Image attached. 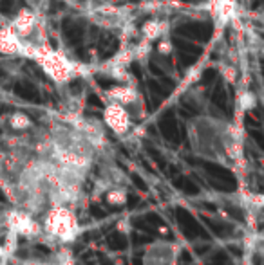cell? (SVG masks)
<instances>
[{
	"label": "cell",
	"instance_id": "1",
	"mask_svg": "<svg viewBox=\"0 0 264 265\" xmlns=\"http://www.w3.org/2000/svg\"><path fill=\"white\" fill-rule=\"evenodd\" d=\"M42 229L49 245H71L82 233L78 215L73 206L51 204L42 215Z\"/></svg>",
	"mask_w": 264,
	"mask_h": 265
},
{
	"label": "cell",
	"instance_id": "2",
	"mask_svg": "<svg viewBox=\"0 0 264 265\" xmlns=\"http://www.w3.org/2000/svg\"><path fill=\"white\" fill-rule=\"evenodd\" d=\"M33 60L56 83H67V81H71L76 76H87L89 74V67L87 65L74 62V60H69L64 52L54 51L47 43L37 45V51H35Z\"/></svg>",
	"mask_w": 264,
	"mask_h": 265
},
{
	"label": "cell",
	"instance_id": "3",
	"mask_svg": "<svg viewBox=\"0 0 264 265\" xmlns=\"http://www.w3.org/2000/svg\"><path fill=\"white\" fill-rule=\"evenodd\" d=\"M4 231L15 234L16 238L37 240L47 244L45 234H44L40 217H35L33 213L26 211L16 206H9L4 211Z\"/></svg>",
	"mask_w": 264,
	"mask_h": 265
},
{
	"label": "cell",
	"instance_id": "4",
	"mask_svg": "<svg viewBox=\"0 0 264 265\" xmlns=\"http://www.w3.org/2000/svg\"><path fill=\"white\" fill-rule=\"evenodd\" d=\"M179 245L169 240H154L147 245L143 265H177Z\"/></svg>",
	"mask_w": 264,
	"mask_h": 265
},
{
	"label": "cell",
	"instance_id": "5",
	"mask_svg": "<svg viewBox=\"0 0 264 265\" xmlns=\"http://www.w3.org/2000/svg\"><path fill=\"white\" fill-rule=\"evenodd\" d=\"M103 125H105L114 135H118V137L127 135L132 128L131 110L125 109V107L120 103L109 101V103L105 105V110H103Z\"/></svg>",
	"mask_w": 264,
	"mask_h": 265
},
{
	"label": "cell",
	"instance_id": "6",
	"mask_svg": "<svg viewBox=\"0 0 264 265\" xmlns=\"http://www.w3.org/2000/svg\"><path fill=\"white\" fill-rule=\"evenodd\" d=\"M105 98H107V101H114V103L123 105L125 109L136 107V105L141 101L137 88L134 87V85H131V83L114 85V87H111L105 92Z\"/></svg>",
	"mask_w": 264,
	"mask_h": 265
},
{
	"label": "cell",
	"instance_id": "7",
	"mask_svg": "<svg viewBox=\"0 0 264 265\" xmlns=\"http://www.w3.org/2000/svg\"><path fill=\"white\" fill-rule=\"evenodd\" d=\"M9 26L13 27V31L18 35L20 40H27V38L33 37V33L37 31V15H35V11L24 7L9 22Z\"/></svg>",
	"mask_w": 264,
	"mask_h": 265
},
{
	"label": "cell",
	"instance_id": "8",
	"mask_svg": "<svg viewBox=\"0 0 264 265\" xmlns=\"http://www.w3.org/2000/svg\"><path fill=\"white\" fill-rule=\"evenodd\" d=\"M22 49V40L18 38L9 24L0 27V54L5 56H18Z\"/></svg>",
	"mask_w": 264,
	"mask_h": 265
},
{
	"label": "cell",
	"instance_id": "9",
	"mask_svg": "<svg viewBox=\"0 0 264 265\" xmlns=\"http://www.w3.org/2000/svg\"><path fill=\"white\" fill-rule=\"evenodd\" d=\"M208 11L217 20V24L224 26L226 22L233 20V16H235V2L233 0H210Z\"/></svg>",
	"mask_w": 264,
	"mask_h": 265
},
{
	"label": "cell",
	"instance_id": "10",
	"mask_svg": "<svg viewBox=\"0 0 264 265\" xmlns=\"http://www.w3.org/2000/svg\"><path fill=\"white\" fill-rule=\"evenodd\" d=\"M141 37L148 42H156L163 35H169V22L159 20V18H150L141 26Z\"/></svg>",
	"mask_w": 264,
	"mask_h": 265
},
{
	"label": "cell",
	"instance_id": "11",
	"mask_svg": "<svg viewBox=\"0 0 264 265\" xmlns=\"http://www.w3.org/2000/svg\"><path fill=\"white\" fill-rule=\"evenodd\" d=\"M33 119L24 112H13V114L7 115V128H9L13 134H24V132L33 130Z\"/></svg>",
	"mask_w": 264,
	"mask_h": 265
},
{
	"label": "cell",
	"instance_id": "12",
	"mask_svg": "<svg viewBox=\"0 0 264 265\" xmlns=\"http://www.w3.org/2000/svg\"><path fill=\"white\" fill-rule=\"evenodd\" d=\"M45 265H76V260L67 245H56V249L45 256Z\"/></svg>",
	"mask_w": 264,
	"mask_h": 265
},
{
	"label": "cell",
	"instance_id": "13",
	"mask_svg": "<svg viewBox=\"0 0 264 265\" xmlns=\"http://www.w3.org/2000/svg\"><path fill=\"white\" fill-rule=\"evenodd\" d=\"M103 197H105V202L111 204V206H123L129 198L127 186L125 184H118V186L107 188L103 191Z\"/></svg>",
	"mask_w": 264,
	"mask_h": 265
},
{
	"label": "cell",
	"instance_id": "14",
	"mask_svg": "<svg viewBox=\"0 0 264 265\" xmlns=\"http://www.w3.org/2000/svg\"><path fill=\"white\" fill-rule=\"evenodd\" d=\"M237 107L241 112H248L257 107V96L250 88H241L237 94Z\"/></svg>",
	"mask_w": 264,
	"mask_h": 265
},
{
	"label": "cell",
	"instance_id": "15",
	"mask_svg": "<svg viewBox=\"0 0 264 265\" xmlns=\"http://www.w3.org/2000/svg\"><path fill=\"white\" fill-rule=\"evenodd\" d=\"M132 52H134V60H139V62L147 60V58L150 56V52H152V42L141 38V42L132 47Z\"/></svg>",
	"mask_w": 264,
	"mask_h": 265
},
{
	"label": "cell",
	"instance_id": "16",
	"mask_svg": "<svg viewBox=\"0 0 264 265\" xmlns=\"http://www.w3.org/2000/svg\"><path fill=\"white\" fill-rule=\"evenodd\" d=\"M156 51L161 54V56H169V54H172V51H174V45H172V40H170L169 35H163L161 38H158L156 40Z\"/></svg>",
	"mask_w": 264,
	"mask_h": 265
},
{
	"label": "cell",
	"instance_id": "17",
	"mask_svg": "<svg viewBox=\"0 0 264 265\" xmlns=\"http://www.w3.org/2000/svg\"><path fill=\"white\" fill-rule=\"evenodd\" d=\"M221 76L226 79L230 85L237 83V69L232 67V65H222V67H221Z\"/></svg>",
	"mask_w": 264,
	"mask_h": 265
},
{
	"label": "cell",
	"instance_id": "18",
	"mask_svg": "<svg viewBox=\"0 0 264 265\" xmlns=\"http://www.w3.org/2000/svg\"><path fill=\"white\" fill-rule=\"evenodd\" d=\"M2 258H7V253H5L4 245L0 244V260H2Z\"/></svg>",
	"mask_w": 264,
	"mask_h": 265
},
{
	"label": "cell",
	"instance_id": "19",
	"mask_svg": "<svg viewBox=\"0 0 264 265\" xmlns=\"http://www.w3.org/2000/svg\"><path fill=\"white\" fill-rule=\"evenodd\" d=\"M0 265H7V258H2V260H0Z\"/></svg>",
	"mask_w": 264,
	"mask_h": 265
}]
</instances>
